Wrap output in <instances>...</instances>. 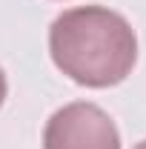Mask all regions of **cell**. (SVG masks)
<instances>
[{"label": "cell", "instance_id": "cell-1", "mask_svg": "<svg viewBox=\"0 0 146 149\" xmlns=\"http://www.w3.org/2000/svg\"><path fill=\"white\" fill-rule=\"evenodd\" d=\"M49 52L69 80L89 89H109L132 74L138 37L123 15L106 6H77L55 17Z\"/></svg>", "mask_w": 146, "mask_h": 149}, {"label": "cell", "instance_id": "cell-2", "mask_svg": "<svg viewBox=\"0 0 146 149\" xmlns=\"http://www.w3.org/2000/svg\"><path fill=\"white\" fill-rule=\"evenodd\" d=\"M43 149H120V132L97 103L74 100L46 120Z\"/></svg>", "mask_w": 146, "mask_h": 149}, {"label": "cell", "instance_id": "cell-3", "mask_svg": "<svg viewBox=\"0 0 146 149\" xmlns=\"http://www.w3.org/2000/svg\"><path fill=\"white\" fill-rule=\"evenodd\" d=\"M6 92H9V80H6V72L0 69V106H3V100H6Z\"/></svg>", "mask_w": 146, "mask_h": 149}, {"label": "cell", "instance_id": "cell-4", "mask_svg": "<svg viewBox=\"0 0 146 149\" xmlns=\"http://www.w3.org/2000/svg\"><path fill=\"white\" fill-rule=\"evenodd\" d=\"M135 149H146V138H143V141H140V143H138Z\"/></svg>", "mask_w": 146, "mask_h": 149}]
</instances>
